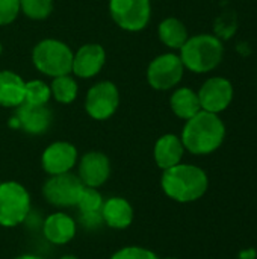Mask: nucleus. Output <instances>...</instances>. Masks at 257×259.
Returning <instances> with one entry per match:
<instances>
[{
  "instance_id": "32",
  "label": "nucleus",
  "mask_w": 257,
  "mask_h": 259,
  "mask_svg": "<svg viewBox=\"0 0 257 259\" xmlns=\"http://www.w3.org/2000/svg\"><path fill=\"white\" fill-rule=\"evenodd\" d=\"M0 185H2V181H0Z\"/></svg>"
},
{
  "instance_id": "28",
  "label": "nucleus",
  "mask_w": 257,
  "mask_h": 259,
  "mask_svg": "<svg viewBox=\"0 0 257 259\" xmlns=\"http://www.w3.org/2000/svg\"><path fill=\"white\" fill-rule=\"evenodd\" d=\"M15 259H42V258L35 256V255H21V256H18V258H15Z\"/></svg>"
},
{
  "instance_id": "18",
  "label": "nucleus",
  "mask_w": 257,
  "mask_h": 259,
  "mask_svg": "<svg viewBox=\"0 0 257 259\" xmlns=\"http://www.w3.org/2000/svg\"><path fill=\"white\" fill-rule=\"evenodd\" d=\"M76 206L80 211V220L85 226L97 228L103 223V219H101L103 197L97 191V188L83 187Z\"/></svg>"
},
{
  "instance_id": "5",
  "label": "nucleus",
  "mask_w": 257,
  "mask_h": 259,
  "mask_svg": "<svg viewBox=\"0 0 257 259\" xmlns=\"http://www.w3.org/2000/svg\"><path fill=\"white\" fill-rule=\"evenodd\" d=\"M30 211V196L18 182H2L0 185V225L15 228L21 225Z\"/></svg>"
},
{
  "instance_id": "25",
  "label": "nucleus",
  "mask_w": 257,
  "mask_h": 259,
  "mask_svg": "<svg viewBox=\"0 0 257 259\" xmlns=\"http://www.w3.org/2000/svg\"><path fill=\"white\" fill-rule=\"evenodd\" d=\"M111 259H159L156 253H153L148 249L138 247V246H129L123 247L118 252H115Z\"/></svg>"
},
{
  "instance_id": "19",
  "label": "nucleus",
  "mask_w": 257,
  "mask_h": 259,
  "mask_svg": "<svg viewBox=\"0 0 257 259\" xmlns=\"http://www.w3.org/2000/svg\"><path fill=\"white\" fill-rule=\"evenodd\" d=\"M23 79L12 71H0V105L6 108H17L24 102Z\"/></svg>"
},
{
  "instance_id": "20",
  "label": "nucleus",
  "mask_w": 257,
  "mask_h": 259,
  "mask_svg": "<svg viewBox=\"0 0 257 259\" xmlns=\"http://www.w3.org/2000/svg\"><path fill=\"white\" fill-rule=\"evenodd\" d=\"M170 103H171L173 112L179 118H183V120H189V118H192L195 114H198L201 111L198 94L194 93L189 88H179L171 96Z\"/></svg>"
},
{
  "instance_id": "22",
  "label": "nucleus",
  "mask_w": 257,
  "mask_h": 259,
  "mask_svg": "<svg viewBox=\"0 0 257 259\" xmlns=\"http://www.w3.org/2000/svg\"><path fill=\"white\" fill-rule=\"evenodd\" d=\"M52 93L61 103H71L77 96V83L68 74L55 77L52 83Z\"/></svg>"
},
{
  "instance_id": "23",
  "label": "nucleus",
  "mask_w": 257,
  "mask_h": 259,
  "mask_svg": "<svg viewBox=\"0 0 257 259\" xmlns=\"http://www.w3.org/2000/svg\"><path fill=\"white\" fill-rule=\"evenodd\" d=\"M50 99V88L41 80H30L24 87V102L30 105H45Z\"/></svg>"
},
{
  "instance_id": "8",
  "label": "nucleus",
  "mask_w": 257,
  "mask_h": 259,
  "mask_svg": "<svg viewBox=\"0 0 257 259\" xmlns=\"http://www.w3.org/2000/svg\"><path fill=\"white\" fill-rule=\"evenodd\" d=\"M111 15L120 27L141 30L150 20V0H111Z\"/></svg>"
},
{
  "instance_id": "1",
  "label": "nucleus",
  "mask_w": 257,
  "mask_h": 259,
  "mask_svg": "<svg viewBox=\"0 0 257 259\" xmlns=\"http://www.w3.org/2000/svg\"><path fill=\"white\" fill-rule=\"evenodd\" d=\"M226 138V126L218 114L200 111L186 120L182 132V143L194 155H209L215 152Z\"/></svg>"
},
{
  "instance_id": "16",
  "label": "nucleus",
  "mask_w": 257,
  "mask_h": 259,
  "mask_svg": "<svg viewBox=\"0 0 257 259\" xmlns=\"http://www.w3.org/2000/svg\"><path fill=\"white\" fill-rule=\"evenodd\" d=\"M101 219L112 229H127L133 222V208L123 197H111L103 202Z\"/></svg>"
},
{
  "instance_id": "2",
  "label": "nucleus",
  "mask_w": 257,
  "mask_h": 259,
  "mask_svg": "<svg viewBox=\"0 0 257 259\" xmlns=\"http://www.w3.org/2000/svg\"><path fill=\"white\" fill-rule=\"evenodd\" d=\"M165 194L180 203H189L198 200L208 190V175L195 165L177 164L164 170L161 179Z\"/></svg>"
},
{
  "instance_id": "6",
  "label": "nucleus",
  "mask_w": 257,
  "mask_h": 259,
  "mask_svg": "<svg viewBox=\"0 0 257 259\" xmlns=\"http://www.w3.org/2000/svg\"><path fill=\"white\" fill-rule=\"evenodd\" d=\"M83 184L79 179V176H74L73 173H62L50 176L44 187L42 194L45 200L58 208H71L77 205L79 196L83 190Z\"/></svg>"
},
{
  "instance_id": "29",
  "label": "nucleus",
  "mask_w": 257,
  "mask_h": 259,
  "mask_svg": "<svg viewBox=\"0 0 257 259\" xmlns=\"http://www.w3.org/2000/svg\"><path fill=\"white\" fill-rule=\"evenodd\" d=\"M59 259H77L76 256H73V255H65V256H62V258Z\"/></svg>"
},
{
  "instance_id": "4",
  "label": "nucleus",
  "mask_w": 257,
  "mask_h": 259,
  "mask_svg": "<svg viewBox=\"0 0 257 259\" xmlns=\"http://www.w3.org/2000/svg\"><path fill=\"white\" fill-rule=\"evenodd\" d=\"M32 58L41 73L58 77L71 71L74 55L67 44L56 39H44L33 49Z\"/></svg>"
},
{
  "instance_id": "14",
  "label": "nucleus",
  "mask_w": 257,
  "mask_h": 259,
  "mask_svg": "<svg viewBox=\"0 0 257 259\" xmlns=\"http://www.w3.org/2000/svg\"><path fill=\"white\" fill-rule=\"evenodd\" d=\"M105 50L98 44H86L77 50L73 58L71 71L79 77L95 76L105 64Z\"/></svg>"
},
{
  "instance_id": "30",
  "label": "nucleus",
  "mask_w": 257,
  "mask_h": 259,
  "mask_svg": "<svg viewBox=\"0 0 257 259\" xmlns=\"http://www.w3.org/2000/svg\"><path fill=\"white\" fill-rule=\"evenodd\" d=\"M0 53H2V44H0Z\"/></svg>"
},
{
  "instance_id": "7",
  "label": "nucleus",
  "mask_w": 257,
  "mask_h": 259,
  "mask_svg": "<svg viewBox=\"0 0 257 259\" xmlns=\"http://www.w3.org/2000/svg\"><path fill=\"white\" fill-rule=\"evenodd\" d=\"M183 62L174 53L161 55L151 61L147 70L148 83L155 90H170L176 87L183 77Z\"/></svg>"
},
{
  "instance_id": "3",
  "label": "nucleus",
  "mask_w": 257,
  "mask_h": 259,
  "mask_svg": "<svg viewBox=\"0 0 257 259\" xmlns=\"http://www.w3.org/2000/svg\"><path fill=\"white\" fill-rule=\"evenodd\" d=\"M223 42L209 33H201L188 38L180 49V59L183 67L194 73H208L220 65L223 61Z\"/></svg>"
},
{
  "instance_id": "21",
  "label": "nucleus",
  "mask_w": 257,
  "mask_h": 259,
  "mask_svg": "<svg viewBox=\"0 0 257 259\" xmlns=\"http://www.w3.org/2000/svg\"><path fill=\"white\" fill-rule=\"evenodd\" d=\"M159 38L165 46L171 49H182L189 36L185 24L180 20L167 18L159 24Z\"/></svg>"
},
{
  "instance_id": "31",
  "label": "nucleus",
  "mask_w": 257,
  "mask_h": 259,
  "mask_svg": "<svg viewBox=\"0 0 257 259\" xmlns=\"http://www.w3.org/2000/svg\"><path fill=\"white\" fill-rule=\"evenodd\" d=\"M167 259H176V258H167Z\"/></svg>"
},
{
  "instance_id": "24",
  "label": "nucleus",
  "mask_w": 257,
  "mask_h": 259,
  "mask_svg": "<svg viewBox=\"0 0 257 259\" xmlns=\"http://www.w3.org/2000/svg\"><path fill=\"white\" fill-rule=\"evenodd\" d=\"M53 0H20V9L33 20H42L50 15Z\"/></svg>"
},
{
  "instance_id": "27",
  "label": "nucleus",
  "mask_w": 257,
  "mask_h": 259,
  "mask_svg": "<svg viewBox=\"0 0 257 259\" xmlns=\"http://www.w3.org/2000/svg\"><path fill=\"white\" fill-rule=\"evenodd\" d=\"M239 258L241 259H254L256 258V252H254L253 249H250V250H242V252L239 253Z\"/></svg>"
},
{
  "instance_id": "10",
  "label": "nucleus",
  "mask_w": 257,
  "mask_h": 259,
  "mask_svg": "<svg viewBox=\"0 0 257 259\" xmlns=\"http://www.w3.org/2000/svg\"><path fill=\"white\" fill-rule=\"evenodd\" d=\"M52 118V111L45 105H30L23 102L17 106L9 124L23 129L30 135H41L50 127Z\"/></svg>"
},
{
  "instance_id": "13",
  "label": "nucleus",
  "mask_w": 257,
  "mask_h": 259,
  "mask_svg": "<svg viewBox=\"0 0 257 259\" xmlns=\"http://www.w3.org/2000/svg\"><path fill=\"white\" fill-rule=\"evenodd\" d=\"M111 175V162L101 152H89L83 155L79 164V179L85 187L98 188Z\"/></svg>"
},
{
  "instance_id": "17",
  "label": "nucleus",
  "mask_w": 257,
  "mask_h": 259,
  "mask_svg": "<svg viewBox=\"0 0 257 259\" xmlns=\"http://www.w3.org/2000/svg\"><path fill=\"white\" fill-rule=\"evenodd\" d=\"M183 152L185 147L182 140L173 134H167L161 137L155 144V161L158 167L167 170L180 164L183 158Z\"/></svg>"
},
{
  "instance_id": "15",
  "label": "nucleus",
  "mask_w": 257,
  "mask_h": 259,
  "mask_svg": "<svg viewBox=\"0 0 257 259\" xmlns=\"http://www.w3.org/2000/svg\"><path fill=\"white\" fill-rule=\"evenodd\" d=\"M44 237L56 246H62L70 243L76 235V223L74 220L64 212H55L48 215L42 226Z\"/></svg>"
},
{
  "instance_id": "26",
  "label": "nucleus",
  "mask_w": 257,
  "mask_h": 259,
  "mask_svg": "<svg viewBox=\"0 0 257 259\" xmlns=\"http://www.w3.org/2000/svg\"><path fill=\"white\" fill-rule=\"evenodd\" d=\"M20 12V0H0V26L9 24Z\"/></svg>"
},
{
  "instance_id": "9",
  "label": "nucleus",
  "mask_w": 257,
  "mask_h": 259,
  "mask_svg": "<svg viewBox=\"0 0 257 259\" xmlns=\"http://www.w3.org/2000/svg\"><path fill=\"white\" fill-rule=\"evenodd\" d=\"M233 99V85L226 77H211L208 79L200 91L198 100L203 111L220 114L229 108Z\"/></svg>"
},
{
  "instance_id": "12",
  "label": "nucleus",
  "mask_w": 257,
  "mask_h": 259,
  "mask_svg": "<svg viewBox=\"0 0 257 259\" xmlns=\"http://www.w3.org/2000/svg\"><path fill=\"white\" fill-rule=\"evenodd\" d=\"M77 161V150L73 144L58 141L50 144L42 153V168L50 176L68 173Z\"/></svg>"
},
{
  "instance_id": "11",
  "label": "nucleus",
  "mask_w": 257,
  "mask_h": 259,
  "mask_svg": "<svg viewBox=\"0 0 257 259\" xmlns=\"http://www.w3.org/2000/svg\"><path fill=\"white\" fill-rule=\"evenodd\" d=\"M118 90L112 82H100L94 85L86 96V111L95 120L109 118L118 108Z\"/></svg>"
}]
</instances>
